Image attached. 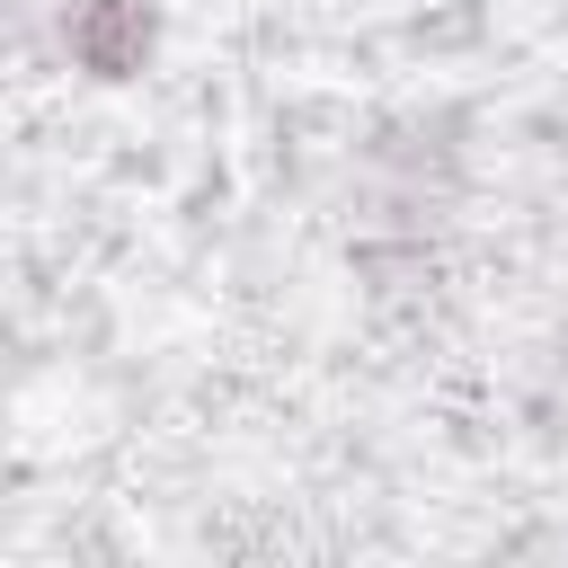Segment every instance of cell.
<instances>
[{"mask_svg":"<svg viewBox=\"0 0 568 568\" xmlns=\"http://www.w3.org/2000/svg\"><path fill=\"white\" fill-rule=\"evenodd\" d=\"M169 18L160 0H53V53L62 71H80L89 89H133L160 71Z\"/></svg>","mask_w":568,"mask_h":568,"instance_id":"1","label":"cell"}]
</instances>
